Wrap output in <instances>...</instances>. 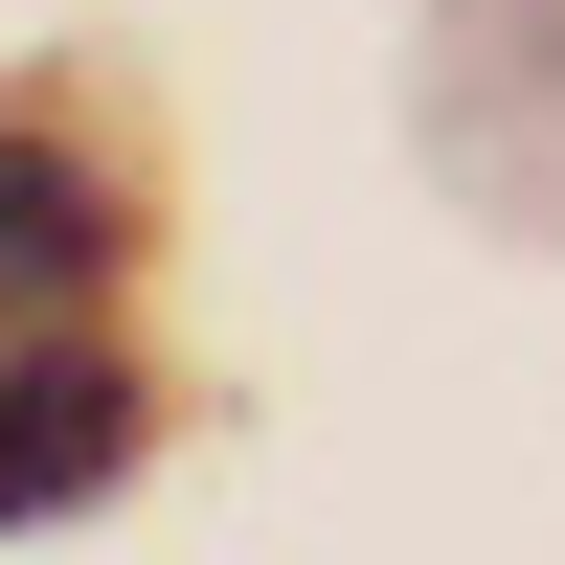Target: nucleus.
Segmentation results:
<instances>
[{"mask_svg": "<svg viewBox=\"0 0 565 565\" xmlns=\"http://www.w3.org/2000/svg\"><path fill=\"white\" fill-rule=\"evenodd\" d=\"M407 114H430V181H452L476 226L565 249V0H430Z\"/></svg>", "mask_w": 565, "mask_h": 565, "instance_id": "nucleus-1", "label": "nucleus"}, {"mask_svg": "<svg viewBox=\"0 0 565 565\" xmlns=\"http://www.w3.org/2000/svg\"><path fill=\"white\" fill-rule=\"evenodd\" d=\"M114 476H136V362L23 340L0 362V521H68V498H114Z\"/></svg>", "mask_w": 565, "mask_h": 565, "instance_id": "nucleus-2", "label": "nucleus"}, {"mask_svg": "<svg viewBox=\"0 0 565 565\" xmlns=\"http://www.w3.org/2000/svg\"><path fill=\"white\" fill-rule=\"evenodd\" d=\"M90 271H114V181L68 136H0V317H68Z\"/></svg>", "mask_w": 565, "mask_h": 565, "instance_id": "nucleus-3", "label": "nucleus"}]
</instances>
